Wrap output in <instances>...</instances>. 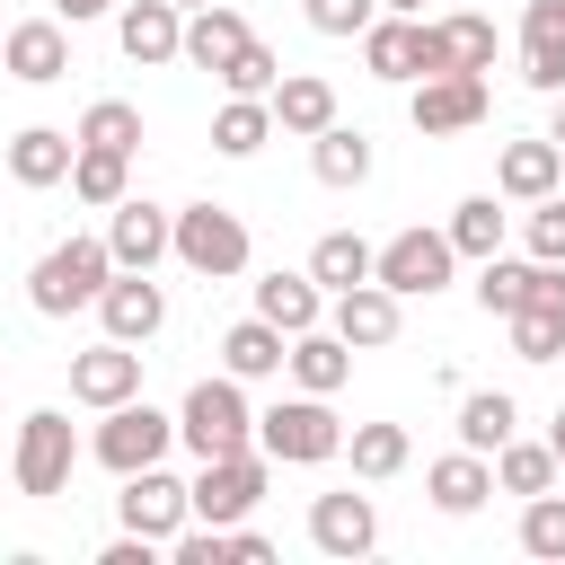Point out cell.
I'll return each mask as SVG.
<instances>
[{"label":"cell","instance_id":"1","mask_svg":"<svg viewBox=\"0 0 565 565\" xmlns=\"http://www.w3.org/2000/svg\"><path fill=\"white\" fill-rule=\"evenodd\" d=\"M177 441H185L194 459L256 450V406H247V380H230V371L194 380V388H185V406H177Z\"/></svg>","mask_w":565,"mask_h":565},{"label":"cell","instance_id":"2","mask_svg":"<svg viewBox=\"0 0 565 565\" xmlns=\"http://www.w3.org/2000/svg\"><path fill=\"white\" fill-rule=\"evenodd\" d=\"M106 282H115V247L106 238H62V247L35 256L26 300H35V318H71V309H97Z\"/></svg>","mask_w":565,"mask_h":565},{"label":"cell","instance_id":"3","mask_svg":"<svg viewBox=\"0 0 565 565\" xmlns=\"http://www.w3.org/2000/svg\"><path fill=\"white\" fill-rule=\"evenodd\" d=\"M256 450L274 459V468H318V459H344V424H335V406L327 397H274L265 415H256Z\"/></svg>","mask_w":565,"mask_h":565},{"label":"cell","instance_id":"4","mask_svg":"<svg viewBox=\"0 0 565 565\" xmlns=\"http://www.w3.org/2000/svg\"><path fill=\"white\" fill-rule=\"evenodd\" d=\"M71 468H79V433H71V415H62V406H35V415L18 424L9 486H18V494H35V503H53V494L71 486Z\"/></svg>","mask_w":565,"mask_h":565},{"label":"cell","instance_id":"5","mask_svg":"<svg viewBox=\"0 0 565 565\" xmlns=\"http://www.w3.org/2000/svg\"><path fill=\"white\" fill-rule=\"evenodd\" d=\"M362 62H371V79H388V88H415V79L450 71L433 18H406V9H380V18L362 26Z\"/></svg>","mask_w":565,"mask_h":565},{"label":"cell","instance_id":"6","mask_svg":"<svg viewBox=\"0 0 565 565\" xmlns=\"http://www.w3.org/2000/svg\"><path fill=\"white\" fill-rule=\"evenodd\" d=\"M247 256H256V238H247V221L230 203H185L177 212V265L185 274L230 282V274H247Z\"/></svg>","mask_w":565,"mask_h":565},{"label":"cell","instance_id":"7","mask_svg":"<svg viewBox=\"0 0 565 565\" xmlns=\"http://www.w3.org/2000/svg\"><path fill=\"white\" fill-rule=\"evenodd\" d=\"M177 450V415H159L150 397H124V406H106V424L88 433V459L97 468H115V477H132V468H159Z\"/></svg>","mask_w":565,"mask_h":565},{"label":"cell","instance_id":"8","mask_svg":"<svg viewBox=\"0 0 565 565\" xmlns=\"http://www.w3.org/2000/svg\"><path fill=\"white\" fill-rule=\"evenodd\" d=\"M406 115H415L424 141H441V132H477V124L494 115V88H486V71H433V79L406 88Z\"/></svg>","mask_w":565,"mask_h":565},{"label":"cell","instance_id":"9","mask_svg":"<svg viewBox=\"0 0 565 565\" xmlns=\"http://www.w3.org/2000/svg\"><path fill=\"white\" fill-rule=\"evenodd\" d=\"M265 477H274V459L265 450H230V459H203L194 468V521H212V530H230V521H247L256 503H265Z\"/></svg>","mask_w":565,"mask_h":565},{"label":"cell","instance_id":"10","mask_svg":"<svg viewBox=\"0 0 565 565\" xmlns=\"http://www.w3.org/2000/svg\"><path fill=\"white\" fill-rule=\"evenodd\" d=\"M450 265H459V247H450V230H397L388 247H380V282L397 291V300H433L441 282H450Z\"/></svg>","mask_w":565,"mask_h":565},{"label":"cell","instance_id":"11","mask_svg":"<svg viewBox=\"0 0 565 565\" xmlns=\"http://www.w3.org/2000/svg\"><path fill=\"white\" fill-rule=\"evenodd\" d=\"M115 521L168 547V539L194 521V494H185V477H168V459H159V468H132V477H124V494H115Z\"/></svg>","mask_w":565,"mask_h":565},{"label":"cell","instance_id":"12","mask_svg":"<svg viewBox=\"0 0 565 565\" xmlns=\"http://www.w3.org/2000/svg\"><path fill=\"white\" fill-rule=\"evenodd\" d=\"M106 247H115V274H150L159 256H177V212H159L150 194H124L106 212Z\"/></svg>","mask_w":565,"mask_h":565},{"label":"cell","instance_id":"13","mask_svg":"<svg viewBox=\"0 0 565 565\" xmlns=\"http://www.w3.org/2000/svg\"><path fill=\"white\" fill-rule=\"evenodd\" d=\"M327 327L353 344V353H380V344H397V327H406V300L371 274V282H353V291H335L327 300Z\"/></svg>","mask_w":565,"mask_h":565},{"label":"cell","instance_id":"14","mask_svg":"<svg viewBox=\"0 0 565 565\" xmlns=\"http://www.w3.org/2000/svg\"><path fill=\"white\" fill-rule=\"evenodd\" d=\"M71 397L79 406H124V397H141V344H115V335H97L88 353H71Z\"/></svg>","mask_w":565,"mask_h":565},{"label":"cell","instance_id":"15","mask_svg":"<svg viewBox=\"0 0 565 565\" xmlns=\"http://www.w3.org/2000/svg\"><path fill=\"white\" fill-rule=\"evenodd\" d=\"M115 44H124V62H141V71L185 62V9H177V0H124V9H115Z\"/></svg>","mask_w":565,"mask_h":565},{"label":"cell","instance_id":"16","mask_svg":"<svg viewBox=\"0 0 565 565\" xmlns=\"http://www.w3.org/2000/svg\"><path fill=\"white\" fill-rule=\"evenodd\" d=\"M0 71H9L18 88H53V79L71 71V26H62V18L9 26V35H0Z\"/></svg>","mask_w":565,"mask_h":565},{"label":"cell","instance_id":"17","mask_svg":"<svg viewBox=\"0 0 565 565\" xmlns=\"http://www.w3.org/2000/svg\"><path fill=\"white\" fill-rule=\"evenodd\" d=\"M97 327H106L115 344H150V335L168 327V291H159L150 274H115V282L97 291Z\"/></svg>","mask_w":565,"mask_h":565},{"label":"cell","instance_id":"18","mask_svg":"<svg viewBox=\"0 0 565 565\" xmlns=\"http://www.w3.org/2000/svg\"><path fill=\"white\" fill-rule=\"evenodd\" d=\"M309 547L318 556H371L380 547V503L371 494H318L309 503Z\"/></svg>","mask_w":565,"mask_h":565},{"label":"cell","instance_id":"19","mask_svg":"<svg viewBox=\"0 0 565 565\" xmlns=\"http://www.w3.org/2000/svg\"><path fill=\"white\" fill-rule=\"evenodd\" d=\"M494 194L503 203H539V194H565V150L539 132V141H503L494 159Z\"/></svg>","mask_w":565,"mask_h":565},{"label":"cell","instance_id":"20","mask_svg":"<svg viewBox=\"0 0 565 565\" xmlns=\"http://www.w3.org/2000/svg\"><path fill=\"white\" fill-rule=\"evenodd\" d=\"M521 79L539 97L565 88V0H530L521 9Z\"/></svg>","mask_w":565,"mask_h":565},{"label":"cell","instance_id":"21","mask_svg":"<svg viewBox=\"0 0 565 565\" xmlns=\"http://www.w3.org/2000/svg\"><path fill=\"white\" fill-rule=\"evenodd\" d=\"M71 159H79V132H62V124H26V132L9 141V177H18L26 194L71 185Z\"/></svg>","mask_w":565,"mask_h":565},{"label":"cell","instance_id":"22","mask_svg":"<svg viewBox=\"0 0 565 565\" xmlns=\"http://www.w3.org/2000/svg\"><path fill=\"white\" fill-rule=\"evenodd\" d=\"M327 124H335V79H318V71H282V79H274V132L318 141Z\"/></svg>","mask_w":565,"mask_h":565},{"label":"cell","instance_id":"23","mask_svg":"<svg viewBox=\"0 0 565 565\" xmlns=\"http://www.w3.org/2000/svg\"><path fill=\"white\" fill-rule=\"evenodd\" d=\"M424 494H433V512L468 521V512L494 494V459H486V450H450V459H433V468H424Z\"/></svg>","mask_w":565,"mask_h":565},{"label":"cell","instance_id":"24","mask_svg":"<svg viewBox=\"0 0 565 565\" xmlns=\"http://www.w3.org/2000/svg\"><path fill=\"white\" fill-rule=\"evenodd\" d=\"M221 371H230V380H274V371H291V335H282L274 318H238V327L221 335Z\"/></svg>","mask_w":565,"mask_h":565},{"label":"cell","instance_id":"25","mask_svg":"<svg viewBox=\"0 0 565 565\" xmlns=\"http://www.w3.org/2000/svg\"><path fill=\"white\" fill-rule=\"evenodd\" d=\"M344 380H353V344H344L335 327H300V335H291V388L335 397Z\"/></svg>","mask_w":565,"mask_h":565},{"label":"cell","instance_id":"26","mask_svg":"<svg viewBox=\"0 0 565 565\" xmlns=\"http://www.w3.org/2000/svg\"><path fill=\"white\" fill-rule=\"evenodd\" d=\"M238 44H247V18H238L230 0L185 9V62H194V71H212V79H221V71L238 62Z\"/></svg>","mask_w":565,"mask_h":565},{"label":"cell","instance_id":"27","mask_svg":"<svg viewBox=\"0 0 565 565\" xmlns=\"http://www.w3.org/2000/svg\"><path fill=\"white\" fill-rule=\"evenodd\" d=\"M256 318H274L282 335L327 327V291H318V274H309V265H300V274H265V282H256Z\"/></svg>","mask_w":565,"mask_h":565},{"label":"cell","instance_id":"28","mask_svg":"<svg viewBox=\"0 0 565 565\" xmlns=\"http://www.w3.org/2000/svg\"><path fill=\"white\" fill-rule=\"evenodd\" d=\"M309 168H318V185H335V194H353V185L371 177V132L335 115V124H327V132L309 141Z\"/></svg>","mask_w":565,"mask_h":565},{"label":"cell","instance_id":"29","mask_svg":"<svg viewBox=\"0 0 565 565\" xmlns=\"http://www.w3.org/2000/svg\"><path fill=\"white\" fill-rule=\"evenodd\" d=\"M71 194H79L88 212H115V203L132 194V150H97V141H79V159H71Z\"/></svg>","mask_w":565,"mask_h":565},{"label":"cell","instance_id":"30","mask_svg":"<svg viewBox=\"0 0 565 565\" xmlns=\"http://www.w3.org/2000/svg\"><path fill=\"white\" fill-rule=\"evenodd\" d=\"M371 265H380V247L371 238H353V230H327L318 247H309V274H318V291L335 300V291H353V282H371Z\"/></svg>","mask_w":565,"mask_h":565},{"label":"cell","instance_id":"31","mask_svg":"<svg viewBox=\"0 0 565 565\" xmlns=\"http://www.w3.org/2000/svg\"><path fill=\"white\" fill-rule=\"evenodd\" d=\"M512 433H521V406H512L503 388H468V397H459V450H486V459H494Z\"/></svg>","mask_w":565,"mask_h":565},{"label":"cell","instance_id":"32","mask_svg":"<svg viewBox=\"0 0 565 565\" xmlns=\"http://www.w3.org/2000/svg\"><path fill=\"white\" fill-rule=\"evenodd\" d=\"M265 141H274V97H230L212 115V150L221 159H256Z\"/></svg>","mask_w":565,"mask_h":565},{"label":"cell","instance_id":"33","mask_svg":"<svg viewBox=\"0 0 565 565\" xmlns=\"http://www.w3.org/2000/svg\"><path fill=\"white\" fill-rule=\"evenodd\" d=\"M556 477H565V468H556L547 441H521V433H512V441L494 450V494H521V503H530V494H547Z\"/></svg>","mask_w":565,"mask_h":565},{"label":"cell","instance_id":"34","mask_svg":"<svg viewBox=\"0 0 565 565\" xmlns=\"http://www.w3.org/2000/svg\"><path fill=\"white\" fill-rule=\"evenodd\" d=\"M344 459H353V477H397L406 459H415V441H406V424H353L344 433Z\"/></svg>","mask_w":565,"mask_h":565},{"label":"cell","instance_id":"35","mask_svg":"<svg viewBox=\"0 0 565 565\" xmlns=\"http://www.w3.org/2000/svg\"><path fill=\"white\" fill-rule=\"evenodd\" d=\"M433 35H441V62L450 71H494V18L450 9V18H433Z\"/></svg>","mask_w":565,"mask_h":565},{"label":"cell","instance_id":"36","mask_svg":"<svg viewBox=\"0 0 565 565\" xmlns=\"http://www.w3.org/2000/svg\"><path fill=\"white\" fill-rule=\"evenodd\" d=\"M441 230H450V247H459V256H477V265H486V256H503V212H494V194L450 203V221H441Z\"/></svg>","mask_w":565,"mask_h":565},{"label":"cell","instance_id":"37","mask_svg":"<svg viewBox=\"0 0 565 565\" xmlns=\"http://www.w3.org/2000/svg\"><path fill=\"white\" fill-rule=\"evenodd\" d=\"M530 274H539V256H486L477 265V309L486 318H512L530 300Z\"/></svg>","mask_w":565,"mask_h":565},{"label":"cell","instance_id":"38","mask_svg":"<svg viewBox=\"0 0 565 565\" xmlns=\"http://www.w3.org/2000/svg\"><path fill=\"white\" fill-rule=\"evenodd\" d=\"M521 556H539V565H565V494H556V486L521 503Z\"/></svg>","mask_w":565,"mask_h":565},{"label":"cell","instance_id":"39","mask_svg":"<svg viewBox=\"0 0 565 565\" xmlns=\"http://www.w3.org/2000/svg\"><path fill=\"white\" fill-rule=\"evenodd\" d=\"M79 141H97V150H141V106H132V97H97V106L79 115Z\"/></svg>","mask_w":565,"mask_h":565},{"label":"cell","instance_id":"40","mask_svg":"<svg viewBox=\"0 0 565 565\" xmlns=\"http://www.w3.org/2000/svg\"><path fill=\"white\" fill-rule=\"evenodd\" d=\"M274 79H282V62H274V44H256V35H247V44H238V62L221 71V88H230V97H274Z\"/></svg>","mask_w":565,"mask_h":565},{"label":"cell","instance_id":"41","mask_svg":"<svg viewBox=\"0 0 565 565\" xmlns=\"http://www.w3.org/2000/svg\"><path fill=\"white\" fill-rule=\"evenodd\" d=\"M521 247L547 256V265H565V194H539V203L521 212Z\"/></svg>","mask_w":565,"mask_h":565},{"label":"cell","instance_id":"42","mask_svg":"<svg viewBox=\"0 0 565 565\" xmlns=\"http://www.w3.org/2000/svg\"><path fill=\"white\" fill-rule=\"evenodd\" d=\"M300 18H309L318 35H362V26L380 18V0H300Z\"/></svg>","mask_w":565,"mask_h":565},{"label":"cell","instance_id":"43","mask_svg":"<svg viewBox=\"0 0 565 565\" xmlns=\"http://www.w3.org/2000/svg\"><path fill=\"white\" fill-rule=\"evenodd\" d=\"M106 9H115V0H53V18H62V26H88V18H106Z\"/></svg>","mask_w":565,"mask_h":565},{"label":"cell","instance_id":"44","mask_svg":"<svg viewBox=\"0 0 565 565\" xmlns=\"http://www.w3.org/2000/svg\"><path fill=\"white\" fill-rule=\"evenodd\" d=\"M547 450H556V468H565V406L547 415Z\"/></svg>","mask_w":565,"mask_h":565},{"label":"cell","instance_id":"45","mask_svg":"<svg viewBox=\"0 0 565 565\" xmlns=\"http://www.w3.org/2000/svg\"><path fill=\"white\" fill-rule=\"evenodd\" d=\"M547 141L565 150V88H556V115H547Z\"/></svg>","mask_w":565,"mask_h":565},{"label":"cell","instance_id":"46","mask_svg":"<svg viewBox=\"0 0 565 565\" xmlns=\"http://www.w3.org/2000/svg\"><path fill=\"white\" fill-rule=\"evenodd\" d=\"M380 9H406V18H424V0H380Z\"/></svg>","mask_w":565,"mask_h":565},{"label":"cell","instance_id":"47","mask_svg":"<svg viewBox=\"0 0 565 565\" xmlns=\"http://www.w3.org/2000/svg\"><path fill=\"white\" fill-rule=\"evenodd\" d=\"M177 9H212V0H177Z\"/></svg>","mask_w":565,"mask_h":565},{"label":"cell","instance_id":"48","mask_svg":"<svg viewBox=\"0 0 565 565\" xmlns=\"http://www.w3.org/2000/svg\"><path fill=\"white\" fill-rule=\"evenodd\" d=\"M0 35H9V26H0Z\"/></svg>","mask_w":565,"mask_h":565}]
</instances>
